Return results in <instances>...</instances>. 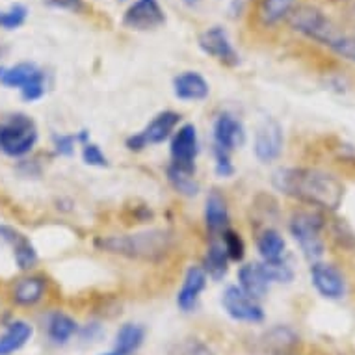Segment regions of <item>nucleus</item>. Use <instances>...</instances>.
Instances as JSON below:
<instances>
[{"instance_id": "nucleus-22", "label": "nucleus", "mask_w": 355, "mask_h": 355, "mask_svg": "<svg viewBox=\"0 0 355 355\" xmlns=\"http://www.w3.org/2000/svg\"><path fill=\"white\" fill-rule=\"evenodd\" d=\"M146 338V329L140 324H125L117 329L114 352L119 355H132L140 349Z\"/></svg>"}, {"instance_id": "nucleus-21", "label": "nucleus", "mask_w": 355, "mask_h": 355, "mask_svg": "<svg viewBox=\"0 0 355 355\" xmlns=\"http://www.w3.org/2000/svg\"><path fill=\"white\" fill-rule=\"evenodd\" d=\"M203 270L207 277L214 281L223 279L225 275H227L229 270V257L227 251L223 248L221 242H216L212 240V244L209 245V250H207V255L203 259Z\"/></svg>"}, {"instance_id": "nucleus-27", "label": "nucleus", "mask_w": 355, "mask_h": 355, "mask_svg": "<svg viewBox=\"0 0 355 355\" xmlns=\"http://www.w3.org/2000/svg\"><path fill=\"white\" fill-rule=\"evenodd\" d=\"M296 0H262L261 2V17L266 24L279 23L281 19L291 15L294 10Z\"/></svg>"}, {"instance_id": "nucleus-26", "label": "nucleus", "mask_w": 355, "mask_h": 355, "mask_svg": "<svg viewBox=\"0 0 355 355\" xmlns=\"http://www.w3.org/2000/svg\"><path fill=\"white\" fill-rule=\"evenodd\" d=\"M168 181L169 184L175 188V192H179L181 196H187V198L198 196L199 182L196 181V177H193V173H190V171H184V169L169 166Z\"/></svg>"}, {"instance_id": "nucleus-23", "label": "nucleus", "mask_w": 355, "mask_h": 355, "mask_svg": "<svg viewBox=\"0 0 355 355\" xmlns=\"http://www.w3.org/2000/svg\"><path fill=\"white\" fill-rule=\"evenodd\" d=\"M76 331H78V326H76V322L69 315L56 311V313L49 316L47 335L51 338V343L58 344V346L67 344L71 338L75 337Z\"/></svg>"}, {"instance_id": "nucleus-36", "label": "nucleus", "mask_w": 355, "mask_h": 355, "mask_svg": "<svg viewBox=\"0 0 355 355\" xmlns=\"http://www.w3.org/2000/svg\"><path fill=\"white\" fill-rule=\"evenodd\" d=\"M49 4L60 10H71V12H80L84 10V2L82 0H49Z\"/></svg>"}, {"instance_id": "nucleus-7", "label": "nucleus", "mask_w": 355, "mask_h": 355, "mask_svg": "<svg viewBox=\"0 0 355 355\" xmlns=\"http://www.w3.org/2000/svg\"><path fill=\"white\" fill-rule=\"evenodd\" d=\"M179 121H181V116L177 112H160L158 116L153 117L151 123L141 132H136L130 138H127V147L130 151H141L149 146H158L173 135Z\"/></svg>"}, {"instance_id": "nucleus-28", "label": "nucleus", "mask_w": 355, "mask_h": 355, "mask_svg": "<svg viewBox=\"0 0 355 355\" xmlns=\"http://www.w3.org/2000/svg\"><path fill=\"white\" fill-rule=\"evenodd\" d=\"M28 8L24 4H12L8 10H0V28L17 30L26 23Z\"/></svg>"}, {"instance_id": "nucleus-10", "label": "nucleus", "mask_w": 355, "mask_h": 355, "mask_svg": "<svg viewBox=\"0 0 355 355\" xmlns=\"http://www.w3.org/2000/svg\"><path fill=\"white\" fill-rule=\"evenodd\" d=\"M311 283L316 292L326 300L337 302L346 296V279L343 272L329 262H313L311 264Z\"/></svg>"}, {"instance_id": "nucleus-31", "label": "nucleus", "mask_w": 355, "mask_h": 355, "mask_svg": "<svg viewBox=\"0 0 355 355\" xmlns=\"http://www.w3.org/2000/svg\"><path fill=\"white\" fill-rule=\"evenodd\" d=\"M333 53L338 54L340 58L348 60L352 64H355V35L338 34L329 45Z\"/></svg>"}, {"instance_id": "nucleus-3", "label": "nucleus", "mask_w": 355, "mask_h": 355, "mask_svg": "<svg viewBox=\"0 0 355 355\" xmlns=\"http://www.w3.org/2000/svg\"><path fill=\"white\" fill-rule=\"evenodd\" d=\"M292 239L296 240L303 257L311 264L318 262L326 253V242H324V229H326V220L320 212L316 210H300L294 212L288 223Z\"/></svg>"}, {"instance_id": "nucleus-9", "label": "nucleus", "mask_w": 355, "mask_h": 355, "mask_svg": "<svg viewBox=\"0 0 355 355\" xmlns=\"http://www.w3.org/2000/svg\"><path fill=\"white\" fill-rule=\"evenodd\" d=\"M121 23L128 30L147 32L166 23V12L158 0H135L123 13Z\"/></svg>"}, {"instance_id": "nucleus-35", "label": "nucleus", "mask_w": 355, "mask_h": 355, "mask_svg": "<svg viewBox=\"0 0 355 355\" xmlns=\"http://www.w3.org/2000/svg\"><path fill=\"white\" fill-rule=\"evenodd\" d=\"M75 144H76V136L73 135H60L54 136V147L60 155L64 157H71L75 153Z\"/></svg>"}, {"instance_id": "nucleus-8", "label": "nucleus", "mask_w": 355, "mask_h": 355, "mask_svg": "<svg viewBox=\"0 0 355 355\" xmlns=\"http://www.w3.org/2000/svg\"><path fill=\"white\" fill-rule=\"evenodd\" d=\"M221 307L225 309L233 320L245 324H261L264 320V311L257 300L250 297L240 286H227L221 296Z\"/></svg>"}, {"instance_id": "nucleus-13", "label": "nucleus", "mask_w": 355, "mask_h": 355, "mask_svg": "<svg viewBox=\"0 0 355 355\" xmlns=\"http://www.w3.org/2000/svg\"><path fill=\"white\" fill-rule=\"evenodd\" d=\"M283 144H285L283 128H281V125L275 119L268 117L257 128L255 146H253L255 157L264 164L274 162L283 153Z\"/></svg>"}, {"instance_id": "nucleus-34", "label": "nucleus", "mask_w": 355, "mask_h": 355, "mask_svg": "<svg viewBox=\"0 0 355 355\" xmlns=\"http://www.w3.org/2000/svg\"><path fill=\"white\" fill-rule=\"evenodd\" d=\"M214 158H216V175L221 179H227L234 173L233 162H231V153L221 151L214 147Z\"/></svg>"}, {"instance_id": "nucleus-5", "label": "nucleus", "mask_w": 355, "mask_h": 355, "mask_svg": "<svg viewBox=\"0 0 355 355\" xmlns=\"http://www.w3.org/2000/svg\"><path fill=\"white\" fill-rule=\"evenodd\" d=\"M0 84L6 87H17L26 103L40 101L45 95V73L32 62L0 67Z\"/></svg>"}, {"instance_id": "nucleus-4", "label": "nucleus", "mask_w": 355, "mask_h": 355, "mask_svg": "<svg viewBox=\"0 0 355 355\" xmlns=\"http://www.w3.org/2000/svg\"><path fill=\"white\" fill-rule=\"evenodd\" d=\"M37 141V127L26 114H13L0 123V151L19 158L28 155Z\"/></svg>"}, {"instance_id": "nucleus-25", "label": "nucleus", "mask_w": 355, "mask_h": 355, "mask_svg": "<svg viewBox=\"0 0 355 355\" xmlns=\"http://www.w3.org/2000/svg\"><path fill=\"white\" fill-rule=\"evenodd\" d=\"M300 343V337L297 333L292 329V327L286 326H277L274 329H270L264 337V346L270 352H275V354H286L291 352L294 346H297Z\"/></svg>"}, {"instance_id": "nucleus-24", "label": "nucleus", "mask_w": 355, "mask_h": 355, "mask_svg": "<svg viewBox=\"0 0 355 355\" xmlns=\"http://www.w3.org/2000/svg\"><path fill=\"white\" fill-rule=\"evenodd\" d=\"M257 250L264 261H281L285 255L286 242L275 229H264L257 239Z\"/></svg>"}, {"instance_id": "nucleus-15", "label": "nucleus", "mask_w": 355, "mask_h": 355, "mask_svg": "<svg viewBox=\"0 0 355 355\" xmlns=\"http://www.w3.org/2000/svg\"><path fill=\"white\" fill-rule=\"evenodd\" d=\"M207 286V274L201 266H190L184 275L182 286L177 294V305L182 313H192L198 307L199 296Z\"/></svg>"}, {"instance_id": "nucleus-30", "label": "nucleus", "mask_w": 355, "mask_h": 355, "mask_svg": "<svg viewBox=\"0 0 355 355\" xmlns=\"http://www.w3.org/2000/svg\"><path fill=\"white\" fill-rule=\"evenodd\" d=\"M220 236L221 244H223V248L227 251L229 261H242L245 255V244L244 240H242V236H240L236 231H233V229H225Z\"/></svg>"}, {"instance_id": "nucleus-17", "label": "nucleus", "mask_w": 355, "mask_h": 355, "mask_svg": "<svg viewBox=\"0 0 355 355\" xmlns=\"http://www.w3.org/2000/svg\"><path fill=\"white\" fill-rule=\"evenodd\" d=\"M240 288L253 300H262L270 291V279L264 274L261 264H245L239 272Z\"/></svg>"}, {"instance_id": "nucleus-20", "label": "nucleus", "mask_w": 355, "mask_h": 355, "mask_svg": "<svg viewBox=\"0 0 355 355\" xmlns=\"http://www.w3.org/2000/svg\"><path fill=\"white\" fill-rule=\"evenodd\" d=\"M32 326L24 320H13L0 335V355H12L32 338Z\"/></svg>"}, {"instance_id": "nucleus-12", "label": "nucleus", "mask_w": 355, "mask_h": 355, "mask_svg": "<svg viewBox=\"0 0 355 355\" xmlns=\"http://www.w3.org/2000/svg\"><path fill=\"white\" fill-rule=\"evenodd\" d=\"M198 45L205 54H209L221 64L229 65V67L239 65V53L234 51L229 34L221 26H212V28L201 32L198 37Z\"/></svg>"}, {"instance_id": "nucleus-1", "label": "nucleus", "mask_w": 355, "mask_h": 355, "mask_svg": "<svg viewBox=\"0 0 355 355\" xmlns=\"http://www.w3.org/2000/svg\"><path fill=\"white\" fill-rule=\"evenodd\" d=\"M275 190L302 203L322 210H337L343 205V181L329 171L316 168H281L272 177Z\"/></svg>"}, {"instance_id": "nucleus-18", "label": "nucleus", "mask_w": 355, "mask_h": 355, "mask_svg": "<svg viewBox=\"0 0 355 355\" xmlns=\"http://www.w3.org/2000/svg\"><path fill=\"white\" fill-rule=\"evenodd\" d=\"M47 291V281L40 275H28L15 283L12 291L13 302L21 307H32L35 303H40Z\"/></svg>"}, {"instance_id": "nucleus-11", "label": "nucleus", "mask_w": 355, "mask_h": 355, "mask_svg": "<svg viewBox=\"0 0 355 355\" xmlns=\"http://www.w3.org/2000/svg\"><path fill=\"white\" fill-rule=\"evenodd\" d=\"M199 153L198 130L192 123L182 125L173 135L171 140V166L193 173L196 171V157Z\"/></svg>"}, {"instance_id": "nucleus-32", "label": "nucleus", "mask_w": 355, "mask_h": 355, "mask_svg": "<svg viewBox=\"0 0 355 355\" xmlns=\"http://www.w3.org/2000/svg\"><path fill=\"white\" fill-rule=\"evenodd\" d=\"M82 158L87 166H95V168H105L108 166V158L105 157V153L101 151V147L97 144H92L87 141L82 147Z\"/></svg>"}, {"instance_id": "nucleus-16", "label": "nucleus", "mask_w": 355, "mask_h": 355, "mask_svg": "<svg viewBox=\"0 0 355 355\" xmlns=\"http://www.w3.org/2000/svg\"><path fill=\"white\" fill-rule=\"evenodd\" d=\"M173 94L181 101H203L209 97V82L198 71H184L173 78Z\"/></svg>"}, {"instance_id": "nucleus-2", "label": "nucleus", "mask_w": 355, "mask_h": 355, "mask_svg": "<svg viewBox=\"0 0 355 355\" xmlns=\"http://www.w3.org/2000/svg\"><path fill=\"white\" fill-rule=\"evenodd\" d=\"M103 251L136 261L160 262L173 250V234L166 229H149L135 234L108 236L97 242Z\"/></svg>"}, {"instance_id": "nucleus-33", "label": "nucleus", "mask_w": 355, "mask_h": 355, "mask_svg": "<svg viewBox=\"0 0 355 355\" xmlns=\"http://www.w3.org/2000/svg\"><path fill=\"white\" fill-rule=\"evenodd\" d=\"M175 355H216L212 349L205 343L198 340V338H190L184 340L182 344L177 346V354Z\"/></svg>"}, {"instance_id": "nucleus-37", "label": "nucleus", "mask_w": 355, "mask_h": 355, "mask_svg": "<svg viewBox=\"0 0 355 355\" xmlns=\"http://www.w3.org/2000/svg\"><path fill=\"white\" fill-rule=\"evenodd\" d=\"M101 355H119V354H117V352H114V349H112V352H108V354H101Z\"/></svg>"}, {"instance_id": "nucleus-14", "label": "nucleus", "mask_w": 355, "mask_h": 355, "mask_svg": "<svg viewBox=\"0 0 355 355\" xmlns=\"http://www.w3.org/2000/svg\"><path fill=\"white\" fill-rule=\"evenodd\" d=\"M245 140L244 125L229 112L218 116L214 123V147L221 151L231 153L240 147Z\"/></svg>"}, {"instance_id": "nucleus-19", "label": "nucleus", "mask_w": 355, "mask_h": 355, "mask_svg": "<svg viewBox=\"0 0 355 355\" xmlns=\"http://www.w3.org/2000/svg\"><path fill=\"white\" fill-rule=\"evenodd\" d=\"M205 223H207V229L212 236H218L225 229H229L227 203L216 190L209 193L207 203H205Z\"/></svg>"}, {"instance_id": "nucleus-6", "label": "nucleus", "mask_w": 355, "mask_h": 355, "mask_svg": "<svg viewBox=\"0 0 355 355\" xmlns=\"http://www.w3.org/2000/svg\"><path fill=\"white\" fill-rule=\"evenodd\" d=\"M288 23L296 32L303 34L309 40L320 43V45H326V47L338 34L335 24L318 8L313 6H300L292 10L291 15H288Z\"/></svg>"}, {"instance_id": "nucleus-29", "label": "nucleus", "mask_w": 355, "mask_h": 355, "mask_svg": "<svg viewBox=\"0 0 355 355\" xmlns=\"http://www.w3.org/2000/svg\"><path fill=\"white\" fill-rule=\"evenodd\" d=\"M261 266L270 283H291L294 279V272L283 259L281 261H264L261 262Z\"/></svg>"}]
</instances>
